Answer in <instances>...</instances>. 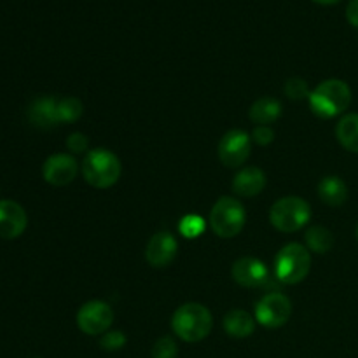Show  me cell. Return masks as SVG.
<instances>
[{
  "label": "cell",
  "mask_w": 358,
  "mask_h": 358,
  "mask_svg": "<svg viewBox=\"0 0 358 358\" xmlns=\"http://www.w3.org/2000/svg\"><path fill=\"white\" fill-rule=\"evenodd\" d=\"M310 107L315 115L332 119L348 110L352 103V90L341 79H327L318 84L310 94Z\"/></svg>",
  "instance_id": "cell-1"
},
{
  "label": "cell",
  "mask_w": 358,
  "mask_h": 358,
  "mask_svg": "<svg viewBox=\"0 0 358 358\" xmlns=\"http://www.w3.org/2000/svg\"><path fill=\"white\" fill-rule=\"evenodd\" d=\"M212 311L199 303H185L171 317V329L185 343H199L212 332Z\"/></svg>",
  "instance_id": "cell-2"
},
{
  "label": "cell",
  "mask_w": 358,
  "mask_h": 358,
  "mask_svg": "<svg viewBox=\"0 0 358 358\" xmlns=\"http://www.w3.org/2000/svg\"><path fill=\"white\" fill-rule=\"evenodd\" d=\"M122 173L119 157L108 149H93L84 154L83 177L91 187L108 189L117 184Z\"/></svg>",
  "instance_id": "cell-3"
},
{
  "label": "cell",
  "mask_w": 358,
  "mask_h": 358,
  "mask_svg": "<svg viewBox=\"0 0 358 358\" xmlns=\"http://www.w3.org/2000/svg\"><path fill=\"white\" fill-rule=\"evenodd\" d=\"M247 222V212L241 201L233 196H222L217 199L210 212V227L219 238L229 240L238 236Z\"/></svg>",
  "instance_id": "cell-4"
},
{
  "label": "cell",
  "mask_w": 358,
  "mask_h": 358,
  "mask_svg": "<svg viewBox=\"0 0 358 358\" xmlns=\"http://www.w3.org/2000/svg\"><path fill=\"white\" fill-rule=\"evenodd\" d=\"M311 269V254L304 245L289 243L278 252L275 259L276 278L285 285H297Z\"/></svg>",
  "instance_id": "cell-5"
},
{
  "label": "cell",
  "mask_w": 358,
  "mask_h": 358,
  "mask_svg": "<svg viewBox=\"0 0 358 358\" xmlns=\"http://www.w3.org/2000/svg\"><path fill=\"white\" fill-rule=\"evenodd\" d=\"M311 219V206L299 196H285L271 206L269 220L280 233H296Z\"/></svg>",
  "instance_id": "cell-6"
},
{
  "label": "cell",
  "mask_w": 358,
  "mask_h": 358,
  "mask_svg": "<svg viewBox=\"0 0 358 358\" xmlns=\"http://www.w3.org/2000/svg\"><path fill=\"white\" fill-rule=\"evenodd\" d=\"M292 317V303L285 294H266L255 306V322L262 327H283Z\"/></svg>",
  "instance_id": "cell-7"
},
{
  "label": "cell",
  "mask_w": 358,
  "mask_h": 358,
  "mask_svg": "<svg viewBox=\"0 0 358 358\" xmlns=\"http://www.w3.org/2000/svg\"><path fill=\"white\" fill-rule=\"evenodd\" d=\"M77 327L87 336H100L110 331L114 310L105 301H90L77 311Z\"/></svg>",
  "instance_id": "cell-8"
},
{
  "label": "cell",
  "mask_w": 358,
  "mask_h": 358,
  "mask_svg": "<svg viewBox=\"0 0 358 358\" xmlns=\"http://www.w3.org/2000/svg\"><path fill=\"white\" fill-rule=\"evenodd\" d=\"M219 159L227 168H240L252 152V138L243 129H231L219 142Z\"/></svg>",
  "instance_id": "cell-9"
},
{
  "label": "cell",
  "mask_w": 358,
  "mask_h": 358,
  "mask_svg": "<svg viewBox=\"0 0 358 358\" xmlns=\"http://www.w3.org/2000/svg\"><path fill=\"white\" fill-rule=\"evenodd\" d=\"M77 173H79V163L70 154H52L42 166V177L55 187H65L72 184Z\"/></svg>",
  "instance_id": "cell-10"
},
{
  "label": "cell",
  "mask_w": 358,
  "mask_h": 358,
  "mask_svg": "<svg viewBox=\"0 0 358 358\" xmlns=\"http://www.w3.org/2000/svg\"><path fill=\"white\" fill-rule=\"evenodd\" d=\"M233 280L245 289H257L268 282L269 271L264 262L257 257L238 259L231 269Z\"/></svg>",
  "instance_id": "cell-11"
},
{
  "label": "cell",
  "mask_w": 358,
  "mask_h": 358,
  "mask_svg": "<svg viewBox=\"0 0 358 358\" xmlns=\"http://www.w3.org/2000/svg\"><path fill=\"white\" fill-rule=\"evenodd\" d=\"M28 226V217L23 206L10 199L0 201V238L16 240L24 233Z\"/></svg>",
  "instance_id": "cell-12"
},
{
  "label": "cell",
  "mask_w": 358,
  "mask_h": 358,
  "mask_svg": "<svg viewBox=\"0 0 358 358\" xmlns=\"http://www.w3.org/2000/svg\"><path fill=\"white\" fill-rule=\"evenodd\" d=\"M178 252V241L171 233H157L149 240L145 248V259L152 268H166L175 261Z\"/></svg>",
  "instance_id": "cell-13"
},
{
  "label": "cell",
  "mask_w": 358,
  "mask_h": 358,
  "mask_svg": "<svg viewBox=\"0 0 358 358\" xmlns=\"http://www.w3.org/2000/svg\"><path fill=\"white\" fill-rule=\"evenodd\" d=\"M266 187V173L257 166H245L234 175L233 192L241 198H255Z\"/></svg>",
  "instance_id": "cell-14"
},
{
  "label": "cell",
  "mask_w": 358,
  "mask_h": 358,
  "mask_svg": "<svg viewBox=\"0 0 358 358\" xmlns=\"http://www.w3.org/2000/svg\"><path fill=\"white\" fill-rule=\"evenodd\" d=\"M28 119L37 128H52L59 124L58 119V98L38 96L31 101L28 108Z\"/></svg>",
  "instance_id": "cell-15"
},
{
  "label": "cell",
  "mask_w": 358,
  "mask_h": 358,
  "mask_svg": "<svg viewBox=\"0 0 358 358\" xmlns=\"http://www.w3.org/2000/svg\"><path fill=\"white\" fill-rule=\"evenodd\" d=\"M318 196L329 206H341L348 199V185L341 177L329 175L318 184Z\"/></svg>",
  "instance_id": "cell-16"
},
{
  "label": "cell",
  "mask_w": 358,
  "mask_h": 358,
  "mask_svg": "<svg viewBox=\"0 0 358 358\" xmlns=\"http://www.w3.org/2000/svg\"><path fill=\"white\" fill-rule=\"evenodd\" d=\"M224 331L227 336L236 339H245L254 334L255 318L245 310H231L224 317Z\"/></svg>",
  "instance_id": "cell-17"
},
{
  "label": "cell",
  "mask_w": 358,
  "mask_h": 358,
  "mask_svg": "<svg viewBox=\"0 0 358 358\" xmlns=\"http://www.w3.org/2000/svg\"><path fill=\"white\" fill-rule=\"evenodd\" d=\"M282 115V103L271 96H262L254 101L248 110V117L259 126H269Z\"/></svg>",
  "instance_id": "cell-18"
},
{
  "label": "cell",
  "mask_w": 358,
  "mask_h": 358,
  "mask_svg": "<svg viewBox=\"0 0 358 358\" xmlns=\"http://www.w3.org/2000/svg\"><path fill=\"white\" fill-rule=\"evenodd\" d=\"M336 136L346 150L358 154V114H346L336 126Z\"/></svg>",
  "instance_id": "cell-19"
},
{
  "label": "cell",
  "mask_w": 358,
  "mask_h": 358,
  "mask_svg": "<svg viewBox=\"0 0 358 358\" xmlns=\"http://www.w3.org/2000/svg\"><path fill=\"white\" fill-rule=\"evenodd\" d=\"M306 247L315 254H327L334 247V234L324 226H311L306 231Z\"/></svg>",
  "instance_id": "cell-20"
},
{
  "label": "cell",
  "mask_w": 358,
  "mask_h": 358,
  "mask_svg": "<svg viewBox=\"0 0 358 358\" xmlns=\"http://www.w3.org/2000/svg\"><path fill=\"white\" fill-rule=\"evenodd\" d=\"M84 105L79 98L66 96L58 98V119L59 124L62 122H73L83 115Z\"/></svg>",
  "instance_id": "cell-21"
},
{
  "label": "cell",
  "mask_w": 358,
  "mask_h": 358,
  "mask_svg": "<svg viewBox=\"0 0 358 358\" xmlns=\"http://www.w3.org/2000/svg\"><path fill=\"white\" fill-rule=\"evenodd\" d=\"M205 229H206L205 219L199 215H194V213L182 217L180 224H178V231H180L182 236L187 238V240H194V238L201 236Z\"/></svg>",
  "instance_id": "cell-22"
},
{
  "label": "cell",
  "mask_w": 358,
  "mask_h": 358,
  "mask_svg": "<svg viewBox=\"0 0 358 358\" xmlns=\"http://www.w3.org/2000/svg\"><path fill=\"white\" fill-rule=\"evenodd\" d=\"M285 94L290 98V100H310V86L304 79L301 77H292L285 83Z\"/></svg>",
  "instance_id": "cell-23"
},
{
  "label": "cell",
  "mask_w": 358,
  "mask_h": 358,
  "mask_svg": "<svg viewBox=\"0 0 358 358\" xmlns=\"http://www.w3.org/2000/svg\"><path fill=\"white\" fill-rule=\"evenodd\" d=\"M150 355H152V358H177L178 346L177 343L173 341V338L163 336V338H159L154 343Z\"/></svg>",
  "instance_id": "cell-24"
},
{
  "label": "cell",
  "mask_w": 358,
  "mask_h": 358,
  "mask_svg": "<svg viewBox=\"0 0 358 358\" xmlns=\"http://www.w3.org/2000/svg\"><path fill=\"white\" fill-rule=\"evenodd\" d=\"M126 345V336L121 331H107L100 339V346L105 352H117Z\"/></svg>",
  "instance_id": "cell-25"
},
{
  "label": "cell",
  "mask_w": 358,
  "mask_h": 358,
  "mask_svg": "<svg viewBox=\"0 0 358 358\" xmlns=\"http://www.w3.org/2000/svg\"><path fill=\"white\" fill-rule=\"evenodd\" d=\"M66 147H69L70 152L73 154H87L90 152V140H87V136L84 135V133H72V135L66 138Z\"/></svg>",
  "instance_id": "cell-26"
},
{
  "label": "cell",
  "mask_w": 358,
  "mask_h": 358,
  "mask_svg": "<svg viewBox=\"0 0 358 358\" xmlns=\"http://www.w3.org/2000/svg\"><path fill=\"white\" fill-rule=\"evenodd\" d=\"M275 140V131L271 126H255L252 131V142L257 145H269Z\"/></svg>",
  "instance_id": "cell-27"
},
{
  "label": "cell",
  "mask_w": 358,
  "mask_h": 358,
  "mask_svg": "<svg viewBox=\"0 0 358 358\" xmlns=\"http://www.w3.org/2000/svg\"><path fill=\"white\" fill-rule=\"evenodd\" d=\"M346 20L350 21V24L358 28V0H350L346 7Z\"/></svg>",
  "instance_id": "cell-28"
},
{
  "label": "cell",
  "mask_w": 358,
  "mask_h": 358,
  "mask_svg": "<svg viewBox=\"0 0 358 358\" xmlns=\"http://www.w3.org/2000/svg\"><path fill=\"white\" fill-rule=\"evenodd\" d=\"M313 2L322 3V6H331V3H338L339 0H313Z\"/></svg>",
  "instance_id": "cell-29"
},
{
  "label": "cell",
  "mask_w": 358,
  "mask_h": 358,
  "mask_svg": "<svg viewBox=\"0 0 358 358\" xmlns=\"http://www.w3.org/2000/svg\"><path fill=\"white\" fill-rule=\"evenodd\" d=\"M355 236H357V241H358V226H357V231H355Z\"/></svg>",
  "instance_id": "cell-30"
}]
</instances>
